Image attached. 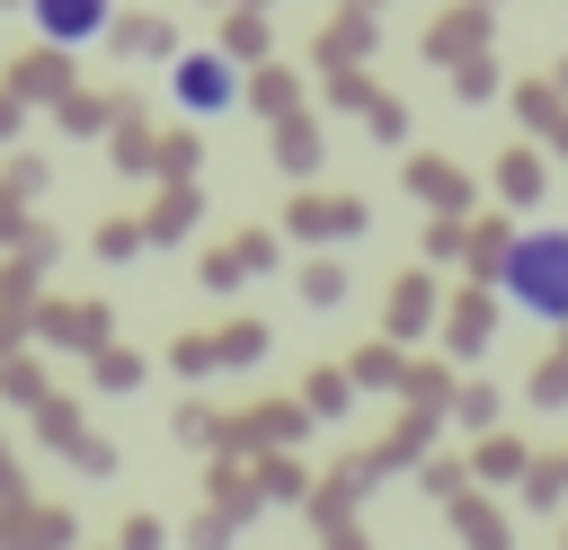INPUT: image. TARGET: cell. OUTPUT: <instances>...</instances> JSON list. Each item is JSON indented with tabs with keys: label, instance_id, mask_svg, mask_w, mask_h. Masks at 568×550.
<instances>
[{
	"label": "cell",
	"instance_id": "6da1fadb",
	"mask_svg": "<svg viewBox=\"0 0 568 550\" xmlns=\"http://www.w3.org/2000/svg\"><path fill=\"white\" fill-rule=\"evenodd\" d=\"M506 275V302L532 310V319H568V231H532L497 257Z\"/></svg>",
	"mask_w": 568,
	"mask_h": 550
},
{
	"label": "cell",
	"instance_id": "7a4b0ae2",
	"mask_svg": "<svg viewBox=\"0 0 568 550\" xmlns=\"http://www.w3.org/2000/svg\"><path fill=\"white\" fill-rule=\"evenodd\" d=\"M178 98H186L195 115H222V106H231V62H213V53H186V62H178Z\"/></svg>",
	"mask_w": 568,
	"mask_h": 550
},
{
	"label": "cell",
	"instance_id": "3957f363",
	"mask_svg": "<svg viewBox=\"0 0 568 550\" xmlns=\"http://www.w3.org/2000/svg\"><path fill=\"white\" fill-rule=\"evenodd\" d=\"M36 27H44L53 44H80V35L106 27V9H98V0H36Z\"/></svg>",
	"mask_w": 568,
	"mask_h": 550
}]
</instances>
